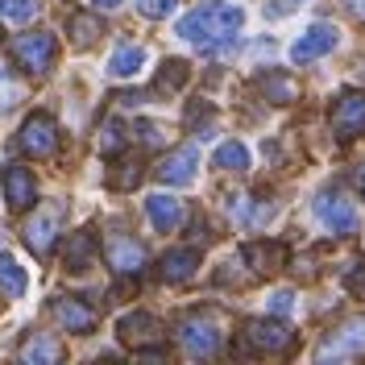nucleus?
Returning <instances> with one entry per match:
<instances>
[{
    "mask_svg": "<svg viewBox=\"0 0 365 365\" xmlns=\"http://www.w3.org/2000/svg\"><path fill=\"white\" fill-rule=\"evenodd\" d=\"M241 25H245V13H241L237 4H220V0H212V4L191 9V13L179 21V29H175V34H179L182 42L216 46V42H232Z\"/></svg>",
    "mask_w": 365,
    "mask_h": 365,
    "instance_id": "obj_1",
    "label": "nucleus"
},
{
    "mask_svg": "<svg viewBox=\"0 0 365 365\" xmlns=\"http://www.w3.org/2000/svg\"><path fill=\"white\" fill-rule=\"evenodd\" d=\"M245 341H250L257 353H287V349L295 344V332L270 316V319H253L250 328H245Z\"/></svg>",
    "mask_w": 365,
    "mask_h": 365,
    "instance_id": "obj_8",
    "label": "nucleus"
},
{
    "mask_svg": "<svg viewBox=\"0 0 365 365\" xmlns=\"http://www.w3.org/2000/svg\"><path fill=\"white\" fill-rule=\"evenodd\" d=\"M195 266H200V253L195 250H170L166 257H162L158 274L166 278V282H187V278L195 274Z\"/></svg>",
    "mask_w": 365,
    "mask_h": 365,
    "instance_id": "obj_17",
    "label": "nucleus"
},
{
    "mask_svg": "<svg viewBox=\"0 0 365 365\" xmlns=\"http://www.w3.org/2000/svg\"><path fill=\"white\" fill-rule=\"evenodd\" d=\"M21 361H29V365H54V361H63V344L54 341V336L34 332V336L21 344Z\"/></svg>",
    "mask_w": 365,
    "mask_h": 365,
    "instance_id": "obj_18",
    "label": "nucleus"
},
{
    "mask_svg": "<svg viewBox=\"0 0 365 365\" xmlns=\"http://www.w3.org/2000/svg\"><path fill=\"white\" fill-rule=\"evenodd\" d=\"M332 129L341 141H353V137L365 133V91H344L332 104Z\"/></svg>",
    "mask_w": 365,
    "mask_h": 365,
    "instance_id": "obj_4",
    "label": "nucleus"
},
{
    "mask_svg": "<svg viewBox=\"0 0 365 365\" xmlns=\"http://www.w3.org/2000/svg\"><path fill=\"white\" fill-rule=\"evenodd\" d=\"M137 133H141L145 145H162V129H158V125H150V120H145V125H137Z\"/></svg>",
    "mask_w": 365,
    "mask_h": 365,
    "instance_id": "obj_34",
    "label": "nucleus"
},
{
    "mask_svg": "<svg viewBox=\"0 0 365 365\" xmlns=\"http://www.w3.org/2000/svg\"><path fill=\"white\" fill-rule=\"evenodd\" d=\"M120 145H125V129H120L116 120H104V125H100V150H104V154H116Z\"/></svg>",
    "mask_w": 365,
    "mask_h": 365,
    "instance_id": "obj_28",
    "label": "nucleus"
},
{
    "mask_svg": "<svg viewBox=\"0 0 365 365\" xmlns=\"http://www.w3.org/2000/svg\"><path fill=\"white\" fill-rule=\"evenodd\" d=\"M179 344L191 357H212V353L220 349V328L207 316H187L179 324Z\"/></svg>",
    "mask_w": 365,
    "mask_h": 365,
    "instance_id": "obj_5",
    "label": "nucleus"
},
{
    "mask_svg": "<svg viewBox=\"0 0 365 365\" xmlns=\"http://www.w3.org/2000/svg\"><path fill=\"white\" fill-rule=\"evenodd\" d=\"M145 212H150V220H154L158 232H175V228L187 220V207H182V200H175V195H150V200H145Z\"/></svg>",
    "mask_w": 365,
    "mask_h": 365,
    "instance_id": "obj_14",
    "label": "nucleus"
},
{
    "mask_svg": "<svg viewBox=\"0 0 365 365\" xmlns=\"http://www.w3.org/2000/svg\"><path fill=\"white\" fill-rule=\"evenodd\" d=\"M158 182H166V187H187V182H195V175H200V154L191 150V145H182V150H175V154H166V158L158 162Z\"/></svg>",
    "mask_w": 365,
    "mask_h": 365,
    "instance_id": "obj_10",
    "label": "nucleus"
},
{
    "mask_svg": "<svg viewBox=\"0 0 365 365\" xmlns=\"http://www.w3.org/2000/svg\"><path fill=\"white\" fill-rule=\"evenodd\" d=\"M58 220H63V207L50 204L25 225V245L38 253V257H46V253L54 250V241H58Z\"/></svg>",
    "mask_w": 365,
    "mask_h": 365,
    "instance_id": "obj_9",
    "label": "nucleus"
},
{
    "mask_svg": "<svg viewBox=\"0 0 365 365\" xmlns=\"http://www.w3.org/2000/svg\"><path fill=\"white\" fill-rule=\"evenodd\" d=\"M54 319L67 328V332H91L96 328V312H91L88 303H79V299H54Z\"/></svg>",
    "mask_w": 365,
    "mask_h": 365,
    "instance_id": "obj_15",
    "label": "nucleus"
},
{
    "mask_svg": "<svg viewBox=\"0 0 365 365\" xmlns=\"http://www.w3.org/2000/svg\"><path fill=\"white\" fill-rule=\"evenodd\" d=\"M0 17L13 25H25L38 17V0H0Z\"/></svg>",
    "mask_w": 365,
    "mask_h": 365,
    "instance_id": "obj_27",
    "label": "nucleus"
},
{
    "mask_svg": "<svg viewBox=\"0 0 365 365\" xmlns=\"http://www.w3.org/2000/svg\"><path fill=\"white\" fill-rule=\"evenodd\" d=\"M91 4H96L100 13H108V9H116V4H120V0H91Z\"/></svg>",
    "mask_w": 365,
    "mask_h": 365,
    "instance_id": "obj_37",
    "label": "nucleus"
},
{
    "mask_svg": "<svg viewBox=\"0 0 365 365\" xmlns=\"http://www.w3.org/2000/svg\"><path fill=\"white\" fill-rule=\"evenodd\" d=\"M266 307H270V316H287V312L295 307V295H291V291H274Z\"/></svg>",
    "mask_w": 365,
    "mask_h": 365,
    "instance_id": "obj_31",
    "label": "nucleus"
},
{
    "mask_svg": "<svg viewBox=\"0 0 365 365\" xmlns=\"http://www.w3.org/2000/svg\"><path fill=\"white\" fill-rule=\"evenodd\" d=\"M63 257H67V270H88L91 262H96V232H88V228L75 232L67 241V253Z\"/></svg>",
    "mask_w": 365,
    "mask_h": 365,
    "instance_id": "obj_19",
    "label": "nucleus"
},
{
    "mask_svg": "<svg viewBox=\"0 0 365 365\" xmlns=\"http://www.w3.org/2000/svg\"><path fill=\"white\" fill-rule=\"evenodd\" d=\"M245 262H253V270H278L287 262V250L270 245V241H257V245H245Z\"/></svg>",
    "mask_w": 365,
    "mask_h": 365,
    "instance_id": "obj_22",
    "label": "nucleus"
},
{
    "mask_svg": "<svg viewBox=\"0 0 365 365\" xmlns=\"http://www.w3.org/2000/svg\"><path fill=\"white\" fill-rule=\"evenodd\" d=\"M175 4H179V0H137L141 17H150V21H162V17H170V13H175Z\"/></svg>",
    "mask_w": 365,
    "mask_h": 365,
    "instance_id": "obj_29",
    "label": "nucleus"
},
{
    "mask_svg": "<svg viewBox=\"0 0 365 365\" xmlns=\"http://www.w3.org/2000/svg\"><path fill=\"white\" fill-rule=\"evenodd\" d=\"M108 266L116 274H141L145 270V250L133 237H113L108 241Z\"/></svg>",
    "mask_w": 365,
    "mask_h": 365,
    "instance_id": "obj_13",
    "label": "nucleus"
},
{
    "mask_svg": "<svg viewBox=\"0 0 365 365\" xmlns=\"http://www.w3.org/2000/svg\"><path fill=\"white\" fill-rule=\"evenodd\" d=\"M357 182H361V191H365V166H361V175H357Z\"/></svg>",
    "mask_w": 365,
    "mask_h": 365,
    "instance_id": "obj_38",
    "label": "nucleus"
},
{
    "mask_svg": "<svg viewBox=\"0 0 365 365\" xmlns=\"http://www.w3.org/2000/svg\"><path fill=\"white\" fill-rule=\"evenodd\" d=\"M17 96H21V88L13 83L9 67H0V108H13V104H17Z\"/></svg>",
    "mask_w": 365,
    "mask_h": 365,
    "instance_id": "obj_30",
    "label": "nucleus"
},
{
    "mask_svg": "<svg viewBox=\"0 0 365 365\" xmlns=\"http://www.w3.org/2000/svg\"><path fill=\"white\" fill-rule=\"evenodd\" d=\"M216 166H220V170H245V166H250V150H245L241 141H225V145L216 150Z\"/></svg>",
    "mask_w": 365,
    "mask_h": 365,
    "instance_id": "obj_24",
    "label": "nucleus"
},
{
    "mask_svg": "<svg viewBox=\"0 0 365 365\" xmlns=\"http://www.w3.org/2000/svg\"><path fill=\"white\" fill-rule=\"evenodd\" d=\"M262 91L270 96L274 104H291V100L299 96L295 79H287V75H266V79H262Z\"/></svg>",
    "mask_w": 365,
    "mask_h": 365,
    "instance_id": "obj_25",
    "label": "nucleus"
},
{
    "mask_svg": "<svg viewBox=\"0 0 365 365\" xmlns=\"http://www.w3.org/2000/svg\"><path fill=\"white\" fill-rule=\"evenodd\" d=\"M353 353H365V316L344 319L341 328H332L324 344H319V361H332V357H353Z\"/></svg>",
    "mask_w": 365,
    "mask_h": 365,
    "instance_id": "obj_3",
    "label": "nucleus"
},
{
    "mask_svg": "<svg viewBox=\"0 0 365 365\" xmlns=\"http://www.w3.org/2000/svg\"><path fill=\"white\" fill-rule=\"evenodd\" d=\"M100 34H104L100 17H83V13H79V17H71V42H75V46H91Z\"/></svg>",
    "mask_w": 365,
    "mask_h": 365,
    "instance_id": "obj_26",
    "label": "nucleus"
},
{
    "mask_svg": "<svg viewBox=\"0 0 365 365\" xmlns=\"http://www.w3.org/2000/svg\"><path fill=\"white\" fill-rule=\"evenodd\" d=\"M4 200H9L13 212L34 207V200H38V182H34V175H29L25 166H9V170H4Z\"/></svg>",
    "mask_w": 365,
    "mask_h": 365,
    "instance_id": "obj_12",
    "label": "nucleus"
},
{
    "mask_svg": "<svg viewBox=\"0 0 365 365\" xmlns=\"http://www.w3.org/2000/svg\"><path fill=\"white\" fill-rule=\"evenodd\" d=\"M158 332H162V324H158L154 316H145V312H133V316H125V319H120V341H125V344H133L137 353H141L145 344L154 341Z\"/></svg>",
    "mask_w": 365,
    "mask_h": 365,
    "instance_id": "obj_16",
    "label": "nucleus"
},
{
    "mask_svg": "<svg viewBox=\"0 0 365 365\" xmlns=\"http://www.w3.org/2000/svg\"><path fill=\"white\" fill-rule=\"evenodd\" d=\"M137 179H141V170H137L133 162H125V170H116V175H113V187H116V191H129Z\"/></svg>",
    "mask_w": 365,
    "mask_h": 365,
    "instance_id": "obj_32",
    "label": "nucleus"
},
{
    "mask_svg": "<svg viewBox=\"0 0 365 365\" xmlns=\"http://www.w3.org/2000/svg\"><path fill=\"white\" fill-rule=\"evenodd\" d=\"M344 4H349V13H353V17H361V21H365V0H344Z\"/></svg>",
    "mask_w": 365,
    "mask_h": 365,
    "instance_id": "obj_36",
    "label": "nucleus"
},
{
    "mask_svg": "<svg viewBox=\"0 0 365 365\" xmlns=\"http://www.w3.org/2000/svg\"><path fill=\"white\" fill-rule=\"evenodd\" d=\"M13 54H17V63H21L29 75H46V71L54 67L58 46H54V34H21V38L13 42Z\"/></svg>",
    "mask_w": 365,
    "mask_h": 365,
    "instance_id": "obj_2",
    "label": "nucleus"
},
{
    "mask_svg": "<svg viewBox=\"0 0 365 365\" xmlns=\"http://www.w3.org/2000/svg\"><path fill=\"white\" fill-rule=\"evenodd\" d=\"M328 50H336V29H332V25H312V29L291 46V58H295V63H312V58H324Z\"/></svg>",
    "mask_w": 365,
    "mask_h": 365,
    "instance_id": "obj_11",
    "label": "nucleus"
},
{
    "mask_svg": "<svg viewBox=\"0 0 365 365\" xmlns=\"http://www.w3.org/2000/svg\"><path fill=\"white\" fill-rule=\"evenodd\" d=\"M349 287H353L357 295H365V266H357V270L349 274Z\"/></svg>",
    "mask_w": 365,
    "mask_h": 365,
    "instance_id": "obj_35",
    "label": "nucleus"
},
{
    "mask_svg": "<svg viewBox=\"0 0 365 365\" xmlns=\"http://www.w3.org/2000/svg\"><path fill=\"white\" fill-rule=\"evenodd\" d=\"M141 67H145V50L141 46H120L108 58V75H116V79H133Z\"/></svg>",
    "mask_w": 365,
    "mask_h": 365,
    "instance_id": "obj_20",
    "label": "nucleus"
},
{
    "mask_svg": "<svg viewBox=\"0 0 365 365\" xmlns=\"http://www.w3.org/2000/svg\"><path fill=\"white\" fill-rule=\"evenodd\" d=\"M316 216L332 228V232H341V237L357 232V207L349 204L341 191H319L316 195Z\"/></svg>",
    "mask_w": 365,
    "mask_h": 365,
    "instance_id": "obj_6",
    "label": "nucleus"
},
{
    "mask_svg": "<svg viewBox=\"0 0 365 365\" xmlns=\"http://www.w3.org/2000/svg\"><path fill=\"white\" fill-rule=\"evenodd\" d=\"M21 150L25 154H34V158H50L54 150H58V129H54V120L46 113H34L29 120L21 125Z\"/></svg>",
    "mask_w": 365,
    "mask_h": 365,
    "instance_id": "obj_7",
    "label": "nucleus"
},
{
    "mask_svg": "<svg viewBox=\"0 0 365 365\" xmlns=\"http://www.w3.org/2000/svg\"><path fill=\"white\" fill-rule=\"evenodd\" d=\"M191 79V67L182 63V58H170V63H162V71H158V79H154V91H179L182 83Z\"/></svg>",
    "mask_w": 365,
    "mask_h": 365,
    "instance_id": "obj_23",
    "label": "nucleus"
},
{
    "mask_svg": "<svg viewBox=\"0 0 365 365\" xmlns=\"http://www.w3.org/2000/svg\"><path fill=\"white\" fill-rule=\"evenodd\" d=\"M299 4H303V0H278V4L270 0V4H266V17H270V21H274V17H287L291 9H299Z\"/></svg>",
    "mask_w": 365,
    "mask_h": 365,
    "instance_id": "obj_33",
    "label": "nucleus"
},
{
    "mask_svg": "<svg viewBox=\"0 0 365 365\" xmlns=\"http://www.w3.org/2000/svg\"><path fill=\"white\" fill-rule=\"evenodd\" d=\"M0 295H9V299L25 295V270L13 253H0Z\"/></svg>",
    "mask_w": 365,
    "mask_h": 365,
    "instance_id": "obj_21",
    "label": "nucleus"
}]
</instances>
